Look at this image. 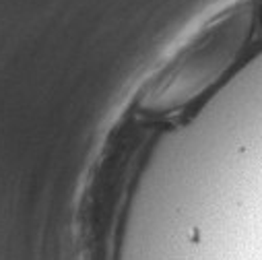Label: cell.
<instances>
[{
    "label": "cell",
    "instance_id": "6da1fadb",
    "mask_svg": "<svg viewBox=\"0 0 262 260\" xmlns=\"http://www.w3.org/2000/svg\"><path fill=\"white\" fill-rule=\"evenodd\" d=\"M262 0H242L207 21L151 81L141 110L157 116L180 114L203 97L256 39Z\"/></svg>",
    "mask_w": 262,
    "mask_h": 260
}]
</instances>
